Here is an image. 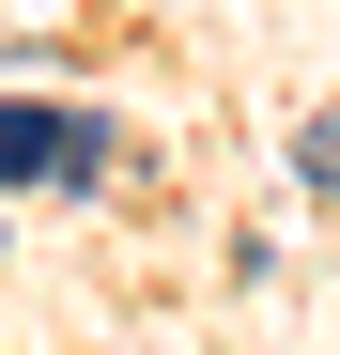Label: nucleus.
Here are the masks:
<instances>
[{
    "instance_id": "f257e3e1",
    "label": "nucleus",
    "mask_w": 340,
    "mask_h": 355,
    "mask_svg": "<svg viewBox=\"0 0 340 355\" xmlns=\"http://www.w3.org/2000/svg\"><path fill=\"white\" fill-rule=\"evenodd\" d=\"M108 170V124H78V108H16L0 93V186H93Z\"/></svg>"
}]
</instances>
